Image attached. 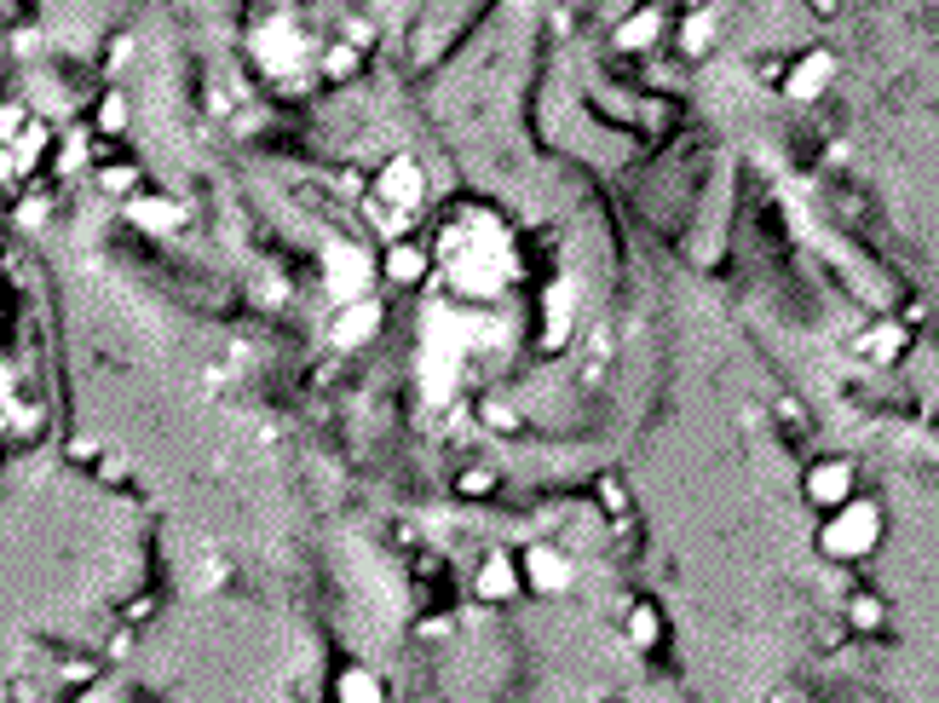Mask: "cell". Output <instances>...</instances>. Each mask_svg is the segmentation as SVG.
<instances>
[{
  "label": "cell",
  "instance_id": "32",
  "mask_svg": "<svg viewBox=\"0 0 939 703\" xmlns=\"http://www.w3.org/2000/svg\"><path fill=\"white\" fill-rule=\"evenodd\" d=\"M12 179H17V162H12V150L0 145V185H12Z\"/></svg>",
  "mask_w": 939,
  "mask_h": 703
},
{
  "label": "cell",
  "instance_id": "3",
  "mask_svg": "<svg viewBox=\"0 0 939 703\" xmlns=\"http://www.w3.org/2000/svg\"><path fill=\"white\" fill-rule=\"evenodd\" d=\"M421 203H426V168L416 162V156H393V162L375 173V208L416 219Z\"/></svg>",
  "mask_w": 939,
  "mask_h": 703
},
{
  "label": "cell",
  "instance_id": "13",
  "mask_svg": "<svg viewBox=\"0 0 939 703\" xmlns=\"http://www.w3.org/2000/svg\"><path fill=\"white\" fill-rule=\"evenodd\" d=\"M611 41H617V52H651V47L663 41V12H658V7L628 12L623 24H617V35H611Z\"/></svg>",
  "mask_w": 939,
  "mask_h": 703
},
{
  "label": "cell",
  "instance_id": "30",
  "mask_svg": "<svg viewBox=\"0 0 939 703\" xmlns=\"http://www.w3.org/2000/svg\"><path fill=\"white\" fill-rule=\"evenodd\" d=\"M151 611H156V599H151V594H145V599H133V606H128V622H145Z\"/></svg>",
  "mask_w": 939,
  "mask_h": 703
},
{
  "label": "cell",
  "instance_id": "26",
  "mask_svg": "<svg viewBox=\"0 0 939 703\" xmlns=\"http://www.w3.org/2000/svg\"><path fill=\"white\" fill-rule=\"evenodd\" d=\"M24 128H29L24 110H17V105H0V145H12V138L24 133Z\"/></svg>",
  "mask_w": 939,
  "mask_h": 703
},
{
  "label": "cell",
  "instance_id": "25",
  "mask_svg": "<svg viewBox=\"0 0 939 703\" xmlns=\"http://www.w3.org/2000/svg\"><path fill=\"white\" fill-rule=\"evenodd\" d=\"M58 675H64L70 687H93V680H98V657H64V663H58Z\"/></svg>",
  "mask_w": 939,
  "mask_h": 703
},
{
  "label": "cell",
  "instance_id": "5",
  "mask_svg": "<svg viewBox=\"0 0 939 703\" xmlns=\"http://www.w3.org/2000/svg\"><path fill=\"white\" fill-rule=\"evenodd\" d=\"M386 324V306L375 294H363V300H340V312H335V324H329V340H335V352H363L370 340L381 335Z\"/></svg>",
  "mask_w": 939,
  "mask_h": 703
},
{
  "label": "cell",
  "instance_id": "17",
  "mask_svg": "<svg viewBox=\"0 0 939 703\" xmlns=\"http://www.w3.org/2000/svg\"><path fill=\"white\" fill-rule=\"evenodd\" d=\"M128 214L139 219V226H151V231H168V226H179V203H168V196H139L133 191V203H128Z\"/></svg>",
  "mask_w": 939,
  "mask_h": 703
},
{
  "label": "cell",
  "instance_id": "9",
  "mask_svg": "<svg viewBox=\"0 0 939 703\" xmlns=\"http://www.w3.org/2000/svg\"><path fill=\"white\" fill-rule=\"evenodd\" d=\"M375 271L386 277V283H398V289H421L426 277H433V254H426L421 243H410V237H393Z\"/></svg>",
  "mask_w": 939,
  "mask_h": 703
},
{
  "label": "cell",
  "instance_id": "14",
  "mask_svg": "<svg viewBox=\"0 0 939 703\" xmlns=\"http://www.w3.org/2000/svg\"><path fill=\"white\" fill-rule=\"evenodd\" d=\"M905 347H911V329L905 324H870L859 335V352L870 357V364H900Z\"/></svg>",
  "mask_w": 939,
  "mask_h": 703
},
{
  "label": "cell",
  "instance_id": "28",
  "mask_svg": "<svg viewBox=\"0 0 939 703\" xmlns=\"http://www.w3.org/2000/svg\"><path fill=\"white\" fill-rule=\"evenodd\" d=\"M784 64H790V58H761V64H755V75H761L767 87H779V82H784Z\"/></svg>",
  "mask_w": 939,
  "mask_h": 703
},
{
  "label": "cell",
  "instance_id": "19",
  "mask_svg": "<svg viewBox=\"0 0 939 703\" xmlns=\"http://www.w3.org/2000/svg\"><path fill=\"white\" fill-rule=\"evenodd\" d=\"M479 421H484L490 433H502V438H514L525 427V415L507 404V398H479Z\"/></svg>",
  "mask_w": 939,
  "mask_h": 703
},
{
  "label": "cell",
  "instance_id": "11",
  "mask_svg": "<svg viewBox=\"0 0 939 703\" xmlns=\"http://www.w3.org/2000/svg\"><path fill=\"white\" fill-rule=\"evenodd\" d=\"M623 640L635 652H658L663 646V611H658V599H635V606L623 611Z\"/></svg>",
  "mask_w": 939,
  "mask_h": 703
},
{
  "label": "cell",
  "instance_id": "34",
  "mask_svg": "<svg viewBox=\"0 0 939 703\" xmlns=\"http://www.w3.org/2000/svg\"><path fill=\"white\" fill-rule=\"evenodd\" d=\"M698 7H709V0H691V12H698Z\"/></svg>",
  "mask_w": 939,
  "mask_h": 703
},
{
  "label": "cell",
  "instance_id": "23",
  "mask_svg": "<svg viewBox=\"0 0 939 703\" xmlns=\"http://www.w3.org/2000/svg\"><path fill=\"white\" fill-rule=\"evenodd\" d=\"M98 185H105L110 196H133L139 191V168L133 162H105V168H98Z\"/></svg>",
  "mask_w": 939,
  "mask_h": 703
},
{
  "label": "cell",
  "instance_id": "20",
  "mask_svg": "<svg viewBox=\"0 0 939 703\" xmlns=\"http://www.w3.org/2000/svg\"><path fill=\"white\" fill-rule=\"evenodd\" d=\"M93 128H98V133H121V128H128V93H121V87H110L105 98H98Z\"/></svg>",
  "mask_w": 939,
  "mask_h": 703
},
{
  "label": "cell",
  "instance_id": "2",
  "mask_svg": "<svg viewBox=\"0 0 939 703\" xmlns=\"http://www.w3.org/2000/svg\"><path fill=\"white\" fill-rule=\"evenodd\" d=\"M514 566H519V582L530 594H565L570 582H577V566H570V554L559 548V542H525V548L514 554Z\"/></svg>",
  "mask_w": 939,
  "mask_h": 703
},
{
  "label": "cell",
  "instance_id": "8",
  "mask_svg": "<svg viewBox=\"0 0 939 703\" xmlns=\"http://www.w3.org/2000/svg\"><path fill=\"white\" fill-rule=\"evenodd\" d=\"M473 594L484 599V606H507V599H519V594H525V582H519L514 554L490 548V554L479 559V571H473Z\"/></svg>",
  "mask_w": 939,
  "mask_h": 703
},
{
  "label": "cell",
  "instance_id": "1",
  "mask_svg": "<svg viewBox=\"0 0 939 703\" xmlns=\"http://www.w3.org/2000/svg\"><path fill=\"white\" fill-rule=\"evenodd\" d=\"M882 531H888V513L876 496H847L842 508H830L819 519V554L835 559V566H853V559H870L882 548Z\"/></svg>",
  "mask_w": 939,
  "mask_h": 703
},
{
  "label": "cell",
  "instance_id": "4",
  "mask_svg": "<svg viewBox=\"0 0 939 703\" xmlns=\"http://www.w3.org/2000/svg\"><path fill=\"white\" fill-rule=\"evenodd\" d=\"M802 496H807L812 513L842 508L847 496H859V468H853L847 456H819V461L807 468V478H802Z\"/></svg>",
  "mask_w": 939,
  "mask_h": 703
},
{
  "label": "cell",
  "instance_id": "29",
  "mask_svg": "<svg viewBox=\"0 0 939 703\" xmlns=\"http://www.w3.org/2000/svg\"><path fill=\"white\" fill-rule=\"evenodd\" d=\"M17 219H24V226H40V219H47V196H29V203L17 208Z\"/></svg>",
  "mask_w": 939,
  "mask_h": 703
},
{
  "label": "cell",
  "instance_id": "16",
  "mask_svg": "<svg viewBox=\"0 0 939 703\" xmlns=\"http://www.w3.org/2000/svg\"><path fill=\"white\" fill-rule=\"evenodd\" d=\"M594 501H600V513L611 519V525H623V519L635 513V496H628L623 473H600V478H594Z\"/></svg>",
  "mask_w": 939,
  "mask_h": 703
},
{
  "label": "cell",
  "instance_id": "15",
  "mask_svg": "<svg viewBox=\"0 0 939 703\" xmlns=\"http://www.w3.org/2000/svg\"><path fill=\"white\" fill-rule=\"evenodd\" d=\"M847 629H853V634H876V629H888V599L876 594V589L847 594Z\"/></svg>",
  "mask_w": 939,
  "mask_h": 703
},
{
  "label": "cell",
  "instance_id": "21",
  "mask_svg": "<svg viewBox=\"0 0 939 703\" xmlns=\"http://www.w3.org/2000/svg\"><path fill=\"white\" fill-rule=\"evenodd\" d=\"M358 47L352 41H340V47H329V52H323V75H329V82H352V75H358Z\"/></svg>",
  "mask_w": 939,
  "mask_h": 703
},
{
  "label": "cell",
  "instance_id": "7",
  "mask_svg": "<svg viewBox=\"0 0 939 703\" xmlns=\"http://www.w3.org/2000/svg\"><path fill=\"white\" fill-rule=\"evenodd\" d=\"M370 254H363L358 243H340L329 249V259H323V283H329L335 300H363V289H370Z\"/></svg>",
  "mask_w": 939,
  "mask_h": 703
},
{
  "label": "cell",
  "instance_id": "35",
  "mask_svg": "<svg viewBox=\"0 0 939 703\" xmlns=\"http://www.w3.org/2000/svg\"><path fill=\"white\" fill-rule=\"evenodd\" d=\"M611 703H617V698H611Z\"/></svg>",
  "mask_w": 939,
  "mask_h": 703
},
{
  "label": "cell",
  "instance_id": "22",
  "mask_svg": "<svg viewBox=\"0 0 939 703\" xmlns=\"http://www.w3.org/2000/svg\"><path fill=\"white\" fill-rule=\"evenodd\" d=\"M547 317H554V324H547L542 347H559L565 329H570V289H554V294H547Z\"/></svg>",
  "mask_w": 939,
  "mask_h": 703
},
{
  "label": "cell",
  "instance_id": "12",
  "mask_svg": "<svg viewBox=\"0 0 939 703\" xmlns=\"http://www.w3.org/2000/svg\"><path fill=\"white\" fill-rule=\"evenodd\" d=\"M335 703H386V680L370 669V663H346L335 675Z\"/></svg>",
  "mask_w": 939,
  "mask_h": 703
},
{
  "label": "cell",
  "instance_id": "18",
  "mask_svg": "<svg viewBox=\"0 0 939 703\" xmlns=\"http://www.w3.org/2000/svg\"><path fill=\"white\" fill-rule=\"evenodd\" d=\"M709 47H714V12L698 7V12L681 17V52H686V58H703Z\"/></svg>",
  "mask_w": 939,
  "mask_h": 703
},
{
  "label": "cell",
  "instance_id": "24",
  "mask_svg": "<svg viewBox=\"0 0 939 703\" xmlns=\"http://www.w3.org/2000/svg\"><path fill=\"white\" fill-rule=\"evenodd\" d=\"M456 496H467V501L496 496V473H490V468H461V478H456Z\"/></svg>",
  "mask_w": 939,
  "mask_h": 703
},
{
  "label": "cell",
  "instance_id": "31",
  "mask_svg": "<svg viewBox=\"0 0 939 703\" xmlns=\"http://www.w3.org/2000/svg\"><path fill=\"white\" fill-rule=\"evenodd\" d=\"M93 456H98L93 438H75V445H70V461H93Z\"/></svg>",
  "mask_w": 939,
  "mask_h": 703
},
{
  "label": "cell",
  "instance_id": "10",
  "mask_svg": "<svg viewBox=\"0 0 939 703\" xmlns=\"http://www.w3.org/2000/svg\"><path fill=\"white\" fill-rule=\"evenodd\" d=\"M260 58H265L272 75H294L305 64V41H300V29L289 24V17H272V24L260 29Z\"/></svg>",
  "mask_w": 939,
  "mask_h": 703
},
{
  "label": "cell",
  "instance_id": "33",
  "mask_svg": "<svg viewBox=\"0 0 939 703\" xmlns=\"http://www.w3.org/2000/svg\"><path fill=\"white\" fill-rule=\"evenodd\" d=\"M807 7H812V12H819V17H830L835 7H842V0H807Z\"/></svg>",
  "mask_w": 939,
  "mask_h": 703
},
{
  "label": "cell",
  "instance_id": "27",
  "mask_svg": "<svg viewBox=\"0 0 939 703\" xmlns=\"http://www.w3.org/2000/svg\"><path fill=\"white\" fill-rule=\"evenodd\" d=\"M450 629H456L450 611H426V617H421V634H426V640H438V634H450Z\"/></svg>",
  "mask_w": 939,
  "mask_h": 703
},
{
  "label": "cell",
  "instance_id": "6",
  "mask_svg": "<svg viewBox=\"0 0 939 703\" xmlns=\"http://www.w3.org/2000/svg\"><path fill=\"white\" fill-rule=\"evenodd\" d=\"M830 82H835V52L812 47V52H802V58H790V64H784L779 93L795 98V105H819V98L830 93Z\"/></svg>",
  "mask_w": 939,
  "mask_h": 703
}]
</instances>
